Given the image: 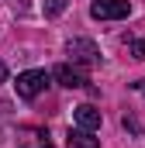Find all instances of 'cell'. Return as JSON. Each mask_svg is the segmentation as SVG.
<instances>
[{
	"mask_svg": "<svg viewBox=\"0 0 145 148\" xmlns=\"http://www.w3.org/2000/svg\"><path fill=\"white\" fill-rule=\"evenodd\" d=\"M66 55L72 59V66H79V69L100 66V48H97V41H90V38H69V41H66Z\"/></svg>",
	"mask_w": 145,
	"mask_h": 148,
	"instance_id": "obj_1",
	"label": "cell"
},
{
	"mask_svg": "<svg viewBox=\"0 0 145 148\" xmlns=\"http://www.w3.org/2000/svg\"><path fill=\"white\" fill-rule=\"evenodd\" d=\"M45 86H48V73H45V69H28V73L17 76V83H14V90H17L21 100H35V97H41Z\"/></svg>",
	"mask_w": 145,
	"mask_h": 148,
	"instance_id": "obj_2",
	"label": "cell"
},
{
	"mask_svg": "<svg viewBox=\"0 0 145 148\" xmlns=\"http://www.w3.org/2000/svg\"><path fill=\"white\" fill-rule=\"evenodd\" d=\"M128 14H131L128 0H93L90 3V17H97V21H121Z\"/></svg>",
	"mask_w": 145,
	"mask_h": 148,
	"instance_id": "obj_3",
	"label": "cell"
},
{
	"mask_svg": "<svg viewBox=\"0 0 145 148\" xmlns=\"http://www.w3.org/2000/svg\"><path fill=\"white\" fill-rule=\"evenodd\" d=\"M52 76H55L66 90H86V83H90V79L83 76V69H79V66H69V62L55 66V69H52Z\"/></svg>",
	"mask_w": 145,
	"mask_h": 148,
	"instance_id": "obj_4",
	"label": "cell"
},
{
	"mask_svg": "<svg viewBox=\"0 0 145 148\" xmlns=\"http://www.w3.org/2000/svg\"><path fill=\"white\" fill-rule=\"evenodd\" d=\"M72 121H76V127H83V131H97L100 127V110L93 107V103H79L76 110H72Z\"/></svg>",
	"mask_w": 145,
	"mask_h": 148,
	"instance_id": "obj_5",
	"label": "cell"
},
{
	"mask_svg": "<svg viewBox=\"0 0 145 148\" xmlns=\"http://www.w3.org/2000/svg\"><path fill=\"white\" fill-rule=\"evenodd\" d=\"M66 148H100V138H93V131L69 127V134H66Z\"/></svg>",
	"mask_w": 145,
	"mask_h": 148,
	"instance_id": "obj_6",
	"label": "cell"
},
{
	"mask_svg": "<svg viewBox=\"0 0 145 148\" xmlns=\"http://www.w3.org/2000/svg\"><path fill=\"white\" fill-rule=\"evenodd\" d=\"M21 145L24 148H55L41 127H21Z\"/></svg>",
	"mask_w": 145,
	"mask_h": 148,
	"instance_id": "obj_7",
	"label": "cell"
},
{
	"mask_svg": "<svg viewBox=\"0 0 145 148\" xmlns=\"http://www.w3.org/2000/svg\"><path fill=\"white\" fill-rule=\"evenodd\" d=\"M66 7H69V0H41V10H45V17H59Z\"/></svg>",
	"mask_w": 145,
	"mask_h": 148,
	"instance_id": "obj_8",
	"label": "cell"
},
{
	"mask_svg": "<svg viewBox=\"0 0 145 148\" xmlns=\"http://www.w3.org/2000/svg\"><path fill=\"white\" fill-rule=\"evenodd\" d=\"M128 48H131V55H135L138 62H145V41H142V38H131V41H128Z\"/></svg>",
	"mask_w": 145,
	"mask_h": 148,
	"instance_id": "obj_9",
	"label": "cell"
},
{
	"mask_svg": "<svg viewBox=\"0 0 145 148\" xmlns=\"http://www.w3.org/2000/svg\"><path fill=\"white\" fill-rule=\"evenodd\" d=\"M3 79H7V66L0 62V83H3Z\"/></svg>",
	"mask_w": 145,
	"mask_h": 148,
	"instance_id": "obj_10",
	"label": "cell"
},
{
	"mask_svg": "<svg viewBox=\"0 0 145 148\" xmlns=\"http://www.w3.org/2000/svg\"><path fill=\"white\" fill-rule=\"evenodd\" d=\"M131 86H135V90H142V93H145V83H131Z\"/></svg>",
	"mask_w": 145,
	"mask_h": 148,
	"instance_id": "obj_11",
	"label": "cell"
}]
</instances>
